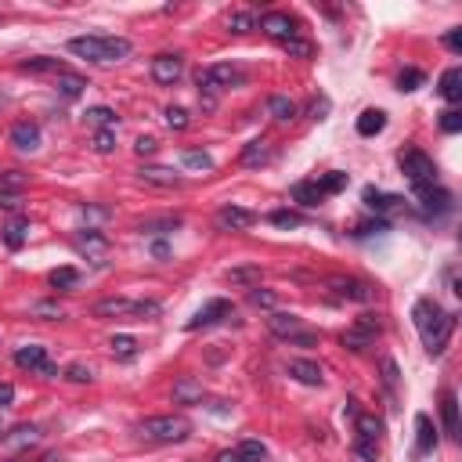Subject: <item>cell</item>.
<instances>
[{
    "mask_svg": "<svg viewBox=\"0 0 462 462\" xmlns=\"http://www.w3.org/2000/svg\"><path fill=\"white\" fill-rule=\"evenodd\" d=\"M94 318H159V304L155 300H127V297H108V300H98L94 307Z\"/></svg>",
    "mask_w": 462,
    "mask_h": 462,
    "instance_id": "277c9868",
    "label": "cell"
},
{
    "mask_svg": "<svg viewBox=\"0 0 462 462\" xmlns=\"http://www.w3.org/2000/svg\"><path fill=\"white\" fill-rule=\"evenodd\" d=\"M36 314H47V318H62V307H58V304H51V300H43V304H36Z\"/></svg>",
    "mask_w": 462,
    "mask_h": 462,
    "instance_id": "6f0895ef",
    "label": "cell"
},
{
    "mask_svg": "<svg viewBox=\"0 0 462 462\" xmlns=\"http://www.w3.org/2000/svg\"><path fill=\"white\" fill-rule=\"evenodd\" d=\"M87 123L91 127H98V130H115V112L112 108H105V105H94V108H87Z\"/></svg>",
    "mask_w": 462,
    "mask_h": 462,
    "instance_id": "f546056e",
    "label": "cell"
},
{
    "mask_svg": "<svg viewBox=\"0 0 462 462\" xmlns=\"http://www.w3.org/2000/svg\"><path fill=\"white\" fill-rule=\"evenodd\" d=\"M416 448H419V455H430L433 448H437V426H433V419L430 416H416Z\"/></svg>",
    "mask_w": 462,
    "mask_h": 462,
    "instance_id": "d6986e66",
    "label": "cell"
},
{
    "mask_svg": "<svg viewBox=\"0 0 462 462\" xmlns=\"http://www.w3.org/2000/svg\"><path fill=\"white\" fill-rule=\"evenodd\" d=\"M346 181H351V178H346L343 170H329L325 178L318 181V188H322V195H336V192H343V188H346Z\"/></svg>",
    "mask_w": 462,
    "mask_h": 462,
    "instance_id": "836d02e7",
    "label": "cell"
},
{
    "mask_svg": "<svg viewBox=\"0 0 462 462\" xmlns=\"http://www.w3.org/2000/svg\"><path fill=\"white\" fill-rule=\"evenodd\" d=\"M83 87H87V80L76 76V73H62V76H58V91H62L66 98H80Z\"/></svg>",
    "mask_w": 462,
    "mask_h": 462,
    "instance_id": "e575fe53",
    "label": "cell"
},
{
    "mask_svg": "<svg viewBox=\"0 0 462 462\" xmlns=\"http://www.w3.org/2000/svg\"><path fill=\"white\" fill-rule=\"evenodd\" d=\"M285 54H289V58H311V54H314V43L304 40V36H293V40H285Z\"/></svg>",
    "mask_w": 462,
    "mask_h": 462,
    "instance_id": "b9f144b4",
    "label": "cell"
},
{
    "mask_svg": "<svg viewBox=\"0 0 462 462\" xmlns=\"http://www.w3.org/2000/svg\"><path fill=\"white\" fill-rule=\"evenodd\" d=\"M217 224L224 231H250L257 224V213L246 210V206H220L217 210Z\"/></svg>",
    "mask_w": 462,
    "mask_h": 462,
    "instance_id": "7c38bea8",
    "label": "cell"
},
{
    "mask_svg": "<svg viewBox=\"0 0 462 462\" xmlns=\"http://www.w3.org/2000/svg\"><path fill=\"white\" fill-rule=\"evenodd\" d=\"M66 379H69V383H91V379H94V372H91L87 365H80V361H76V365H69V369H66Z\"/></svg>",
    "mask_w": 462,
    "mask_h": 462,
    "instance_id": "f907efd6",
    "label": "cell"
},
{
    "mask_svg": "<svg viewBox=\"0 0 462 462\" xmlns=\"http://www.w3.org/2000/svg\"><path fill=\"white\" fill-rule=\"evenodd\" d=\"M423 83H426L423 69H401V76H397V91H419Z\"/></svg>",
    "mask_w": 462,
    "mask_h": 462,
    "instance_id": "f35d334b",
    "label": "cell"
},
{
    "mask_svg": "<svg viewBox=\"0 0 462 462\" xmlns=\"http://www.w3.org/2000/svg\"><path fill=\"white\" fill-rule=\"evenodd\" d=\"M260 29L271 36V40H293L297 36V19H289L285 11H267V15H260Z\"/></svg>",
    "mask_w": 462,
    "mask_h": 462,
    "instance_id": "8fae6325",
    "label": "cell"
},
{
    "mask_svg": "<svg viewBox=\"0 0 462 462\" xmlns=\"http://www.w3.org/2000/svg\"><path fill=\"white\" fill-rule=\"evenodd\" d=\"M383 127H386V112L383 108H365L358 115V134L361 138H376V134H383Z\"/></svg>",
    "mask_w": 462,
    "mask_h": 462,
    "instance_id": "d4e9b609",
    "label": "cell"
},
{
    "mask_svg": "<svg viewBox=\"0 0 462 462\" xmlns=\"http://www.w3.org/2000/svg\"><path fill=\"white\" fill-rule=\"evenodd\" d=\"M383 332V322L376 314H358L354 325L343 332V346H351V351H365V346H372V339Z\"/></svg>",
    "mask_w": 462,
    "mask_h": 462,
    "instance_id": "52a82bcc",
    "label": "cell"
},
{
    "mask_svg": "<svg viewBox=\"0 0 462 462\" xmlns=\"http://www.w3.org/2000/svg\"><path fill=\"white\" fill-rule=\"evenodd\" d=\"M141 173V181H148V185H159V188H173L181 178L173 170H166V166H145V170H138Z\"/></svg>",
    "mask_w": 462,
    "mask_h": 462,
    "instance_id": "83f0119b",
    "label": "cell"
},
{
    "mask_svg": "<svg viewBox=\"0 0 462 462\" xmlns=\"http://www.w3.org/2000/svg\"><path fill=\"white\" fill-rule=\"evenodd\" d=\"M239 80H242V73H239L235 66H206V69L195 73L199 94H206V108H213L217 94H220L224 87H231V83H239Z\"/></svg>",
    "mask_w": 462,
    "mask_h": 462,
    "instance_id": "8992f818",
    "label": "cell"
},
{
    "mask_svg": "<svg viewBox=\"0 0 462 462\" xmlns=\"http://www.w3.org/2000/svg\"><path fill=\"white\" fill-rule=\"evenodd\" d=\"M325 112H329V101L322 98V101H314V105H311V120H325Z\"/></svg>",
    "mask_w": 462,
    "mask_h": 462,
    "instance_id": "680465c9",
    "label": "cell"
},
{
    "mask_svg": "<svg viewBox=\"0 0 462 462\" xmlns=\"http://www.w3.org/2000/svg\"><path fill=\"white\" fill-rule=\"evenodd\" d=\"M76 250L87 253V257H94V260L101 264V257H105V250H108V239L101 235V231L87 227V231H80V235H76Z\"/></svg>",
    "mask_w": 462,
    "mask_h": 462,
    "instance_id": "e0dca14e",
    "label": "cell"
},
{
    "mask_svg": "<svg viewBox=\"0 0 462 462\" xmlns=\"http://www.w3.org/2000/svg\"><path fill=\"white\" fill-rule=\"evenodd\" d=\"M11 444H33L36 441V426H19L15 430V437H8Z\"/></svg>",
    "mask_w": 462,
    "mask_h": 462,
    "instance_id": "f5cc1de1",
    "label": "cell"
},
{
    "mask_svg": "<svg viewBox=\"0 0 462 462\" xmlns=\"http://www.w3.org/2000/svg\"><path fill=\"white\" fill-rule=\"evenodd\" d=\"M155 148H159L155 138H138V141H134V152H138V155H152Z\"/></svg>",
    "mask_w": 462,
    "mask_h": 462,
    "instance_id": "9f6ffc18",
    "label": "cell"
},
{
    "mask_svg": "<svg viewBox=\"0 0 462 462\" xmlns=\"http://www.w3.org/2000/svg\"><path fill=\"white\" fill-rule=\"evenodd\" d=\"M372 231H386V220H365V224H358L354 235H372Z\"/></svg>",
    "mask_w": 462,
    "mask_h": 462,
    "instance_id": "11a10c76",
    "label": "cell"
},
{
    "mask_svg": "<svg viewBox=\"0 0 462 462\" xmlns=\"http://www.w3.org/2000/svg\"><path fill=\"white\" fill-rule=\"evenodd\" d=\"M267 112H271V120L289 123V120L297 115V105H293V98H285V94H271V98H267Z\"/></svg>",
    "mask_w": 462,
    "mask_h": 462,
    "instance_id": "4316f807",
    "label": "cell"
},
{
    "mask_svg": "<svg viewBox=\"0 0 462 462\" xmlns=\"http://www.w3.org/2000/svg\"><path fill=\"white\" fill-rule=\"evenodd\" d=\"M260 274H264V271H260L257 264H250V267H231L224 278L235 282V285H260Z\"/></svg>",
    "mask_w": 462,
    "mask_h": 462,
    "instance_id": "1f68e13d",
    "label": "cell"
},
{
    "mask_svg": "<svg viewBox=\"0 0 462 462\" xmlns=\"http://www.w3.org/2000/svg\"><path fill=\"white\" fill-rule=\"evenodd\" d=\"M397 163H401V173L412 181V188L437 185V166H433V159H430L423 148H404V152L397 155Z\"/></svg>",
    "mask_w": 462,
    "mask_h": 462,
    "instance_id": "5b68a950",
    "label": "cell"
},
{
    "mask_svg": "<svg viewBox=\"0 0 462 462\" xmlns=\"http://www.w3.org/2000/svg\"><path fill=\"white\" fill-rule=\"evenodd\" d=\"M69 51L76 58H87L94 66H108V62H123V58L134 51V43L127 36H73Z\"/></svg>",
    "mask_w": 462,
    "mask_h": 462,
    "instance_id": "7a4b0ae2",
    "label": "cell"
},
{
    "mask_svg": "<svg viewBox=\"0 0 462 462\" xmlns=\"http://www.w3.org/2000/svg\"><path fill=\"white\" fill-rule=\"evenodd\" d=\"M15 365H19V369H29V372H43V365H47V346H40V343L19 346V351H15Z\"/></svg>",
    "mask_w": 462,
    "mask_h": 462,
    "instance_id": "2e32d148",
    "label": "cell"
},
{
    "mask_svg": "<svg viewBox=\"0 0 462 462\" xmlns=\"http://www.w3.org/2000/svg\"><path fill=\"white\" fill-rule=\"evenodd\" d=\"M441 130L444 134H458L462 130V112L458 108H444L441 112Z\"/></svg>",
    "mask_w": 462,
    "mask_h": 462,
    "instance_id": "ee69618b",
    "label": "cell"
},
{
    "mask_svg": "<svg viewBox=\"0 0 462 462\" xmlns=\"http://www.w3.org/2000/svg\"><path fill=\"white\" fill-rule=\"evenodd\" d=\"M11 145L19 152H36L40 148V127L36 123H15L11 127Z\"/></svg>",
    "mask_w": 462,
    "mask_h": 462,
    "instance_id": "ac0fdd59",
    "label": "cell"
},
{
    "mask_svg": "<svg viewBox=\"0 0 462 462\" xmlns=\"http://www.w3.org/2000/svg\"><path fill=\"white\" fill-rule=\"evenodd\" d=\"M202 397H206L202 383H195V379H188V376L173 383V401H178V404H202Z\"/></svg>",
    "mask_w": 462,
    "mask_h": 462,
    "instance_id": "603a6c76",
    "label": "cell"
},
{
    "mask_svg": "<svg viewBox=\"0 0 462 462\" xmlns=\"http://www.w3.org/2000/svg\"><path fill=\"white\" fill-rule=\"evenodd\" d=\"M235 451H239V462H264V458H267V444H264V441H253V437L242 441Z\"/></svg>",
    "mask_w": 462,
    "mask_h": 462,
    "instance_id": "4dcf8cb0",
    "label": "cell"
},
{
    "mask_svg": "<svg viewBox=\"0 0 462 462\" xmlns=\"http://www.w3.org/2000/svg\"><path fill=\"white\" fill-rule=\"evenodd\" d=\"M8 462H22V458H8Z\"/></svg>",
    "mask_w": 462,
    "mask_h": 462,
    "instance_id": "6125c7cd",
    "label": "cell"
},
{
    "mask_svg": "<svg viewBox=\"0 0 462 462\" xmlns=\"http://www.w3.org/2000/svg\"><path fill=\"white\" fill-rule=\"evenodd\" d=\"M185 76V58L181 54H155L152 58V80L163 87H173Z\"/></svg>",
    "mask_w": 462,
    "mask_h": 462,
    "instance_id": "9c48e42d",
    "label": "cell"
},
{
    "mask_svg": "<svg viewBox=\"0 0 462 462\" xmlns=\"http://www.w3.org/2000/svg\"><path fill=\"white\" fill-rule=\"evenodd\" d=\"M250 304H253V307H264V311H274L278 297L271 293V289H260V285H257V289H250Z\"/></svg>",
    "mask_w": 462,
    "mask_h": 462,
    "instance_id": "7bdbcfd3",
    "label": "cell"
},
{
    "mask_svg": "<svg viewBox=\"0 0 462 462\" xmlns=\"http://www.w3.org/2000/svg\"><path fill=\"white\" fill-rule=\"evenodd\" d=\"M354 451H358V458H365V462H376V458H379V441L358 437V441H354Z\"/></svg>",
    "mask_w": 462,
    "mask_h": 462,
    "instance_id": "bcb514c9",
    "label": "cell"
},
{
    "mask_svg": "<svg viewBox=\"0 0 462 462\" xmlns=\"http://www.w3.org/2000/svg\"><path fill=\"white\" fill-rule=\"evenodd\" d=\"M112 354L115 358H123V361H130V358H138V343H134V336H112Z\"/></svg>",
    "mask_w": 462,
    "mask_h": 462,
    "instance_id": "d590c367",
    "label": "cell"
},
{
    "mask_svg": "<svg viewBox=\"0 0 462 462\" xmlns=\"http://www.w3.org/2000/svg\"><path fill=\"white\" fill-rule=\"evenodd\" d=\"M437 91H441V98H444L448 105H455V101L462 98V69H458V66H451V69H444V76H441V83H437Z\"/></svg>",
    "mask_w": 462,
    "mask_h": 462,
    "instance_id": "cb8c5ba5",
    "label": "cell"
},
{
    "mask_svg": "<svg viewBox=\"0 0 462 462\" xmlns=\"http://www.w3.org/2000/svg\"><path fill=\"white\" fill-rule=\"evenodd\" d=\"M271 224H274V227H300L304 217L293 213V210H274V213H271Z\"/></svg>",
    "mask_w": 462,
    "mask_h": 462,
    "instance_id": "f6af8a7d",
    "label": "cell"
},
{
    "mask_svg": "<svg viewBox=\"0 0 462 462\" xmlns=\"http://www.w3.org/2000/svg\"><path fill=\"white\" fill-rule=\"evenodd\" d=\"M231 311H235V307H231V300H224V297H217V300H210L192 322H188V329H206V325H213V322H220V318H227Z\"/></svg>",
    "mask_w": 462,
    "mask_h": 462,
    "instance_id": "4fadbf2b",
    "label": "cell"
},
{
    "mask_svg": "<svg viewBox=\"0 0 462 462\" xmlns=\"http://www.w3.org/2000/svg\"><path fill=\"white\" fill-rule=\"evenodd\" d=\"M412 322H416V329H419V336H423L426 351H430V354H444V346H448V339H451V332H455V314L444 311L437 300L423 297V300H416V307H412Z\"/></svg>",
    "mask_w": 462,
    "mask_h": 462,
    "instance_id": "6da1fadb",
    "label": "cell"
},
{
    "mask_svg": "<svg viewBox=\"0 0 462 462\" xmlns=\"http://www.w3.org/2000/svg\"><path fill=\"white\" fill-rule=\"evenodd\" d=\"M383 383L390 386V390H397V365H394V358H383Z\"/></svg>",
    "mask_w": 462,
    "mask_h": 462,
    "instance_id": "816d5d0a",
    "label": "cell"
},
{
    "mask_svg": "<svg viewBox=\"0 0 462 462\" xmlns=\"http://www.w3.org/2000/svg\"><path fill=\"white\" fill-rule=\"evenodd\" d=\"M329 289H332L339 300H351V304H372V300H376V285H369V282H361V278H343V274H336V278H329Z\"/></svg>",
    "mask_w": 462,
    "mask_h": 462,
    "instance_id": "ba28073f",
    "label": "cell"
},
{
    "mask_svg": "<svg viewBox=\"0 0 462 462\" xmlns=\"http://www.w3.org/2000/svg\"><path fill=\"white\" fill-rule=\"evenodd\" d=\"M217 462H239V451H235V448H227V451L217 455Z\"/></svg>",
    "mask_w": 462,
    "mask_h": 462,
    "instance_id": "94428289",
    "label": "cell"
},
{
    "mask_svg": "<svg viewBox=\"0 0 462 462\" xmlns=\"http://www.w3.org/2000/svg\"><path fill=\"white\" fill-rule=\"evenodd\" d=\"M112 148H115V130H98V134H94V152L108 155Z\"/></svg>",
    "mask_w": 462,
    "mask_h": 462,
    "instance_id": "c3c4849f",
    "label": "cell"
},
{
    "mask_svg": "<svg viewBox=\"0 0 462 462\" xmlns=\"http://www.w3.org/2000/svg\"><path fill=\"white\" fill-rule=\"evenodd\" d=\"M19 69H22V73H58V76L69 73L62 62H58V58H26Z\"/></svg>",
    "mask_w": 462,
    "mask_h": 462,
    "instance_id": "f1b7e54d",
    "label": "cell"
},
{
    "mask_svg": "<svg viewBox=\"0 0 462 462\" xmlns=\"http://www.w3.org/2000/svg\"><path fill=\"white\" fill-rule=\"evenodd\" d=\"M15 401V386L11 383H0V404H11Z\"/></svg>",
    "mask_w": 462,
    "mask_h": 462,
    "instance_id": "91938a15",
    "label": "cell"
},
{
    "mask_svg": "<svg viewBox=\"0 0 462 462\" xmlns=\"http://www.w3.org/2000/svg\"><path fill=\"white\" fill-rule=\"evenodd\" d=\"M365 206L369 210H376V213H394V210H401V195H390V192H379V188H365Z\"/></svg>",
    "mask_w": 462,
    "mask_h": 462,
    "instance_id": "44dd1931",
    "label": "cell"
},
{
    "mask_svg": "<svg viewBox=\"0 0 462 462\" xmlns=\"http://www.w3.org/2000/svg\"><path fill=\"white\" fill-rule=\"evenodd\" d=\"M253 26H257V15H253V11H231V15H227V29H231V33H250Z\"/></svg>",
    "mask_w": 462,
    "mask_h": 462,
    "instance_id": "74e56055",
    "label": "cell"
},
{
    "mask_svg": "<svg viewBox=\"0 0 462 462\" xmlns=\"http://www.w3.org/2000/svg\"><path fill=\"white\" fill-rule=\"evenodd\" d=\"M267 329H271V336H278V339H285V343H293V339H300V336L307 332L297 314H285V311H271V314H267Z\"/></svg>",
    "mask_w": 462,
    "mask_h": 462,
    "instance_id": "30bf717a",
    "label": "cell"
},
{
    "mask_svg": "<svg viewBox=\"0 0 462 462\" xmlns=\"http://www.w3.org/2000/svg\"><path fill=\"white\" fill-rule=\"evenodd\" d=\"M444 47H448L451 54H458V51H462V29H448V33H444Z\"/></svg>",
    "mask_w": 462,
    "mask_h": 462,
    "instance_id": "db71d44e",
    "label": "cell"
},
{
    "mask_svg": "<svg viewBox=\"0 0 462 462\" xmlns=\"http://www.w3.org/2000/svg\"><path fill=\"white\" fill-rule=\"evenodd\" d=\"M441 419H444V433L458 437V397H455V390L441 394Z\"/></svg>",
    "mask_w": 462,
    "mask_h": 462,
    "instance_id": "ffe728a7",
    "label": "cell"
},
{
    "mask_svg": "<svg viewBox=\"0 0 462 462\" xmlns=\"http://www.w3.org/2000/svg\"><path fill=\"white\" fill-rule=\"evenodd\" d=\"M264 163H271V145H267V138H257L242 148V166L253 170V166H264Z\"/></svg>",
    "mask_w": 462,
    "mask_h": 462,
    "instance_id": "484cf974",
    "label": "cell"
},
{
    "mask_svg": "<svg viewBox=\"0 0 462 462\" xmlns=\"http://www.w3.org/2000/svg\"><path fill=\"white\" fill-rule=\"evenodd\" d=\"M138 433L155 441V444H178V441H188L192 423H188V416H173V412L170 416H148V419L138 423Z\"/></svg>",
    "mask_w": 462,
    "mask_h": 462,
    "instance_id": "3957f363",
    "label": "cell"
},
{
    "mask_svg": "<svg viewBox=\"0 0 462 462\" xmlns=\"http://www.w3.org/2000/svg\"><path fill=\"white\" fill-rule=\"evenodd\" d=\"M26 227H29V224H26V217H19V220H11V224L4 227V242H8L11 250H19V246L26 242Z\"/></svg>",
    "mask_w": 462,
    "mask_h": 462,
    "instance_id": "ab89813d",
    "label": "cell"
},
{
    "mask_svg": "<svg viewBox=\"0 0 462 462\" xmlns=\"http://www.w3.org/2000/svg\"><path fill=\"white\" fill-rule=\"evenodd\" d=\"M289 195H293V202H300V206H307V210H314V206H322V188H318V181H297L293 188H289Z\"/></svg>",
    "mask_w": 462,
    "mask_h": 462,
    "instance_id": "7402d4cb",
    "label": "cell"
},
{
    "mask_svg": "<svg viewBox=\"0 0 462 462\" xmlns=\"http://www.w3.org/2000/svg\"><path fill=\"white\" fill-rule=\"evenodd\" d=\"M285 372L293 376L297 383H304V386H322L325 383V376H322V365H314V361H289L285 365Z\"/></svg>",
    "mask_w": 462,
    "mask_h": 462,
    "instance_id": "9a60e30c",
    "label": "cell"
},
{
    "mask_svg": "<svg viewBox=\"0 0 462 462\" xmlns=\"http://www.w3.org/2000/svg\"><path fill=\"white\" fill-rule=\"evenodd\" d=\"M166 127H170V130H185V127H188V112H185L181 105H170V108H166Z\"/></svg>",
    "mask_w": 462,
    "mask_h": 462,
    "instance_id": "7dc6e473",
    "label": "cell"
},
{
    "mask_svg": "<svg viewBox=\"0 0 462 462\" xmlns=\"http://www.w3.org/2000/svg\"><path fill=\"white\" fill-rule=\"evenodd\" d=\"M47 282H51L54 289H73V285L80 282V271H76V267H54Z\"/></svg>",
    "mask_w": 462,
    "mask_h": 462,
    "instance_id": "8d00e7d4",
    "label": "cell"
},
{
    "mask_svg": "<svg viewBox=\"0 0 462 462\" xmlns=\"http://www.w3.org/2000/svg\"><path fill=\"white\" fill-rule=\"evenodd\" d=\"M358 437H369V441H379V437H383V419H379V416H372V412H365V416H358Z\"/></svg>",
    "mask_w": 462,
    "mask_h": 462,
    "instance_id": "d6a6232c",
    "label": "cell"
},
{
    "mask_svg": "<svg viewBox=\"0 0 462 462\" xmlns=\"http://www.w3.org/2000/svg\"><path fill=\"white\" fill-rule=\"evenodd\" d=\"M181 227V217H155V220H145L141 231H159V235H166V231H178Z\"/></svg>",
    "mask_w": 462,
    "mask_h": 462,
    "instance_id": "60d3db41",
    "label": "cell"
},
{
    "mask_svg": "<svg viewBox=\"0 0 462 462\" xmlns=\"http://www.w3.org/2000/svg\"><path fill=\"white\" fill-rule=\"evenodd\" d=\"M416 199L423 202L426 213H444V210L451 206V195H448L444 188H437V185H423V188H416Z\"/></svg>",
    "mask_w": 462,
    "mask_h": 462,
    "instance_id": "5bb4252c",
    "label": "cell"
},
{
    "mask_svg": "<svg viewBox=\"0 0 462 462\" xmlns=\"http://www.w3.org/2000/svg\"><path fill=\"white\" fill-rule=\"evenodd\" d=\"M181 159H185V166H192V170H213V159H210L206 152H185Z\"/></svg>",
    "mask_w": 462,
    "mask_h": 462,
    "instance_id": "681fc988",
    "label": "cell"
}]
</instances>
